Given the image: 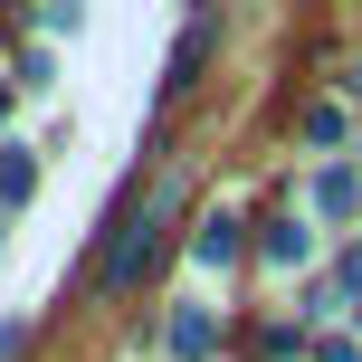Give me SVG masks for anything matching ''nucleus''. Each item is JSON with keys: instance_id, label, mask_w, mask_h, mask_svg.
Wrapping results in <instances>:
<instances>
[{"instance_id": "nucleus-1", "label": "nucleus", "mask_w": 362, "mask_h": 362, "mask_svg": "<svg viewBox=\"0 0 362 362\" xmlns=\"http://www.w3.org/2000/svg\"><path fill=\"white\" fill-rule=\"evenodd\" d=\"M163 229H172V191H153L144 210H134V229L115 238V257H105V276H115V286H134V276L153 267V248H163Z\"/></svg>"}, {"instance_id": "nucleus-2", "label": "nucleus", "mask_w": 362, "mask_h": 362, "mask_svg": "<svg viewBox=\"0 0 362 362\" xmlns=\"http://www.w3.org/2000/svg\"><path fill=\"white\" fill-rule=\"evenodd\" d=\"M172 353H210V315H181V325H172Z\"/></svg>"}]
</instances>
